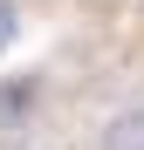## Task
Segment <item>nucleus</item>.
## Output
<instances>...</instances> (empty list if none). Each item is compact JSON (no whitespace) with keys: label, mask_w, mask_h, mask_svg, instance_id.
<instances>
[{"label":"nucleus","mask_w":144,"mask_h":150,"mask_svg":"<svg viewBox=\"0 0 144 150\" xmlns=\"http://www.w3.org/2000/svg\"><path fill=\"white\" fill-rule=\"evenodd\" d=\"M34 103H41V82H34V75H14V82H0V123L28 116Z\"/></svg>","instance_id":"f03ea898"},{"label":"nucleus","mask_w":144,"mask_h":150,"mask_svg":"<svg viewBox=\"0 0 144 150\" xmlns=\"http://www.w3.org/2000/svg\"><path fill=\"white\" fill-rule=\"evenodd\" d=\"M96 150H144V103L110 109V123H103V137H96Z\"/></svg>","instance_id":"f257e3e1"},{"label":"nucleus","mask_w":144,"mask_h":150,"mask_svg":"<svg viewBox=\"0 0 144 150\" xmlns=\"http://www.w3.org/2000/svg\"><path fill=\"white\" fill-rule=\"evenodd\" d=\"M14 41H21V7L0 0V48H14Z\"/></svg>","instance_id":"7ed1b4c3"}]
</instances>
